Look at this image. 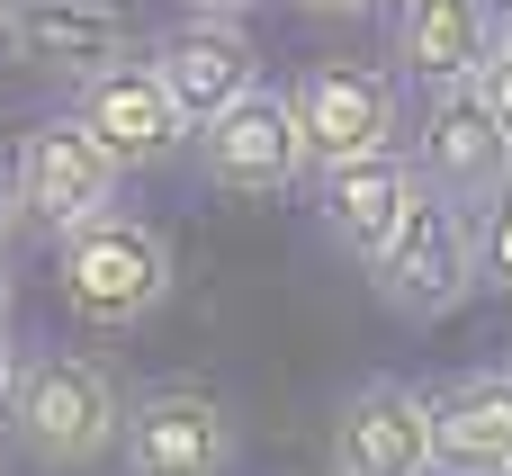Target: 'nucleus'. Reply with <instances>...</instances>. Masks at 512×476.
<instances>
[{"label":"nucleus","mask_w":512,"mask_h":476,"mask_svg":"<svg viewBox=\"0 0 512 476\" xmlns=\"http://www.w3.org/2000/svg\"><path fill=\"white\" fill-rule=\"evenodd\" d=\"M9 234H18V198H9V171H0V252H9Z\"/></svg>","instance_id":"20"},{"label":"nucleus","mask_w":512,"mask_h":476,"mask_svg":"<svg viewBox=\"0 0 512 476\" xmlns=\"http://www.w3.org/2000/svg\"><path fill=\"white\" fill-rule=\"evenodd\" d=\"M297 99V126H306V162H360V153H387L396 126H405V99H396V72L378 63H306L288 81Z\"/></svg>","instance_id":"8"},{"label":"nucleus","mask_w":512,"mask_h":476,"mask_svg":"<svg viewBox=\"0 0 512 476\" xmlns=\"http://www.w3.org/2000/svg\"><path fill=\"white\" fill-rule=\"evenodd\" d=\"M198 171L225 189V198H279V189H297L315 162H306V126H297V99L288 90H270V81H252L225 117H207L198 135Z\"/></svg>","instance_id":"5"},{"label":"nucleus","mask_w":512,"mask_h":476,"mask_svg":"<svg viewBox=\"0 0 512 476\" xmlns=\"http://www.w3.org/2000/svg\"><path fill=\"white\" fill-rule=\"evenodd\" d=\"M9 387H18V342H9V324H0V414H9Z\"/></svg>","instance_id":"19"},{"label":"nucleus","mask_w":512,"mask_h":476,"mask_svg":"<svg viewBox=\"0 0 512 476\" xmlns=\"http://www.w3.org/2000/svg\"><path fill=\"white\" fill-rule=\"evenodd\" d=\"M54 279H63V306L99 333H126L144 315H162L171 297V243L126 216V207H99L81 216L72 234H54Z\"/></svg>","instance_id":"2"},{"label":"nucleus","mask_w":512,"mask_h":476,"mask_svg":"<svg viewBox=\"0 0 512 476\" xmlns=\"http://www.w3.org/2000/svg\"><path fill=\"white\" fill-rule=\"evenodd\" d=\"M9 432H18V450H27L36 468L81 476V468H99V459L117 450L126 396H117L108 360H90V351H36V360H18Z\"/></svg>","instance_id":"1"},{"label":"nucleus","mask_w":512,"mask_h":476,"mask_svg":"<svg viewBox=\"0 0 512 476\" xmlns=\"http://www.w3.org/2000/svg\"><path fill=\"white\" fill-rule=\"evenodd\" d=\"M504 476H512V468H504Z\"/></svg>","instance_id":"26"},{"label":"nucleus","mask_w":512,"mask_h":476,"mask_svg":"<svg viewBox=\"0 0 512 476\" xmlns=\"http://www.w3.org/2000/svg\"><path fill=\"white\" fill-rule=\"evenodd\" d=\"M477 90L495 99V117H504V135H512V54H504V45H495V54L477 63Z\"/></svg>","instance_id":"17"},{"label":"nucleus","mask_w":512,"mask_h":476,"mask_svg":"<svg viewBox=\"0 0 512 476\" xmlns=\"http://www.w3.org/2000/svg\"><path fill=\"white\" fill-rule=\"evenodd\" d=\"M234 414L216 387H144L126 405V432H117V459L126 476H234Z\"/></svg>","instance_id":"7"},{"label":"nucleus","mask_w":512,"mask_h":476,"mask_svg":"<svg viewBox=\"0 0 512 476\" xmlns=\"http://www.w3.org/2000/svg\"><path fill=\"white\" fill-rule=\"evenodd\" d=\"M117 162L90 144V126L63 108V117H36L27 135H18V162H9V198H18V225H36V234H72L81 216H99V207H117Z\"/></svg>","instance_id":"6"},{"label":"nucleus","mask_w":512,"mask_h":476,"mask_svg":"<svg viewBox=\"0 0 512 476\" xmlns=\"http://www.w3.org/2000/svg\"><path fill=\"white\" fill-rule=\"evenodd\" d=\"M387 54H396V72L423 81V90L477 81V63L495 54V0H396Z\"/></svg>","instance_id":"14"},{"label":"nucleus","mask_w":512,"mask_h":476,"mask_svg":"<svg viewBox=\"0 0 512 476\" xmlns=\"http://www.w3.org/2000/svg\"><path fill=\"white\" fill-rule=\"evenodd\" d=\"M153 72H162V90H171V108H180V126L198 135L207 117H225L252 81H261V54H252V36H243V18H180L153 54H144Z\"/></svg>","instance_id":"11"},{"label":"nucleus","mask_w":512,"mask_h":476,"mask_svg":"<svg viewBox=\"0 0 512 476\" xmlns=\"http://www.w3.org/2000/svg\"><path fill=\"white\" fill-rule=\"evenodd\" d=\"M72 117L90 126V144H99L117 171H162V162L189 144V126H180V108H171V90H162V72H153L144 54H126V63L72 81Z\"/></svg>","instance_id":"9"},{"label":"nucleus","mask_w":512,"mask_h":476,"mask_svg":"<svg viewBox=\"0 0 512 476\" xmlns=\"http://www.w3.org/2000/svg\"><path fill=\"white\" fill-rule=\"evenodd\" d=\"M369 279H378V297H387V315H405V324H441V315H459L468 297H477V216L459 207V198H441V189H414V207H405V225L387 234V252L369 261Z\"/></svg>","instance_id":"3"},{"label":"nucleus","mask_w":512,"mask_h":476,"mask_svg":"<svg viewBox=\"0 0 512 476\" xmlns=\"http://www.w3.org/2000/svg\"><path fill=\"white\" fill-rule=\"evenodd\" d=\"M180 9H198V18H243L252 0H180Z\"/></svg>","instance_id":"21"},{"label":"nucleus","mask_w":512,"mask_h":476,"mask_svg":"<svg viewBox=\"0 0 512 476\" xmlns=\"http://www.w3.org/2000/svg\"><path fill=\"white\" fill-rule=\"evenodd\" d=\"M9 9H18V0H0V36H9Z\"/></svg>","instance_id":"24"},{"label":"nucleus","mask_w":512,"mask_h":476,"mask_svg":"<svg viewBox=\"0 0 512 476\" xmlns=\"http://www.w3.org/2000/svg\"><path fill=\"white\" fill-rule=\"evenodd\" d=\"M477 270H486V279L512 297V189L486 207V216H477Z\"/></svg>","instance_id":"16"},{"label":"nucleus","mask_w":512,"mask_h":476,"mask_svg":"<svg viewBox=\"0 0 512 476\" xmlns=\"http://www.w3.org/2000/svg\"><path fill=\"white\" fill-rule=\"evenodd\" d=\"M0 459H9V450H0Z\"/></svg>","instance_id":"25"},{"label":"nucleus","mask_w":512,"mask_h":476,"mask_svg":"<svg viewBox=\"0 0 512 476\" xmlns=\"http://www.w3.org/2000/svg\"><path fill=\"white\" fill-rule=\"evenodd\" d=\"M414 171H423V189H441V198H459L468 216H486L495 198L512 189V135L504 117H495V99L477 90V81H441V90H423V108H414Z\"/></svg>","instance_id":"4"},{"label":"nucleus","mask_w":512,"mask_h":476,"mask_svg":"<svg viewBox=\"0 0 512 476\" xmlns=\"http://www.w3.org/2000/svg\"><path fill=\"white\" fill-rule=\"evenodd\" d=\"M288 9H306V18H369V9H387V0H288Z\"/></svg>","instance_id":"18"},{"label":"nucleus","mask_w":512,"mask_h":476,"mask_svg":"<svg viewBox=\"0 0 512 476\" xmlns=\"http://www.w3.org/2000/svg\"><path fill=\"white\" fill-rule=\"evenodd\" d=\"M414 189H423L414 153L387 144V153H360V162H324V171H315V216H324V234H333L351 261H378L387 234L405 225Z\"/></svg>","instance_id":"12"},{"label":"nucleus","mask_w":512,"mask_h":476,"mask_svg":"<svg viewBox=\"0 0 512 476\" xmlns=\"http://www.w3.org/2000/svg\"><path fill=\"white\" fill-rule=\"evenodd\" d=\"M333 476H432V396L405 378H360L333 414Z\"/></svg>","instance_id":"10"},{"label":"nucleus","mask_w":512,"mask_h":476,"mask_svg":"<svg viewBox=\"0 0 512 476\" xmlns=\"http://www.w3.org/2000/svg\"><path fill=\"white\" fill-rule=\"evenodd\" d=\"M27 72H54V81H90L108 63L135 54V27L117 0H18L9 9V36H0Z\"/></svg>","instance_id":"13"},{"label":"nucleus","mask_w":512,"mask_h":476,"mask_svg":"<svg viewBox=\"0 0 512 476\" xmlns=\"http://www.w3.org/2000/svg\"><path fill=\"white\" fill-rule=\"evenodd\" d=\"M0 324H9V261H0Z\"/></svg>","instance_id":"23"},{"label":"nucleus","mask_w":512,"mask_h":476,"mask_svg":"<svg viewBox=\"0 0 512 476\" xmlns=\"http://www.w3.org/2000/svg\"><path fill=\"white\" fill-rule=\"evenodd\" d=\"M495 45H504V54H512V0H504V9H495Z\"/></svg>","instance_id":"22"},{"label":"nucleus","mask_w":512,"mask_h":476,"mask_svg":"<svg viewBox=\"0 0 512 476\" xmlns=\"http://www.w3.org/2000/svg\"><path fill=\"white\" fill-rule=\"evenodd\" d=\"M432 468L441 476L512 468V369H459L450 387H432Z\"/></svg>","instance_id":"15"}]
</instances>
